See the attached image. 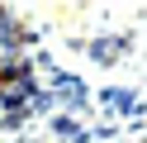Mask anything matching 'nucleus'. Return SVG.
<instances>
[{
    "instance_id": "f257e3e1",
    "label": "nucleus",
    "mask_w": 147,
    "mask_h": 143,
    "mask_svg": "<svg viewBox=\"0 0 147 143\" xmlns=\"http://www.w3.org/2000/svg\"><path fill=\"white\" fill-rule=\"evenodd\" d=\"M128 43H133L128 34H105V38H90V43H81V48H86V57H90L95 67H114L119 57H123Z\"/></svg>"
}]
</instances>
